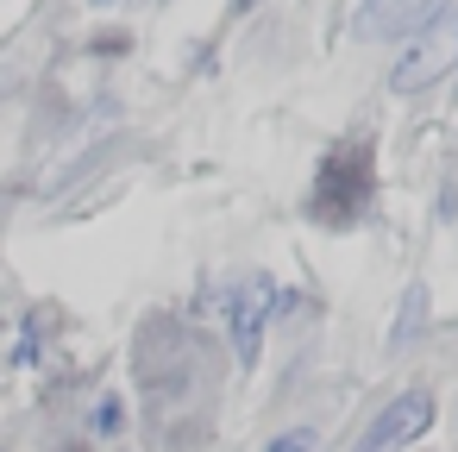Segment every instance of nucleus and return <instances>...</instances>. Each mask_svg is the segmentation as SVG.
<instances>
[{
	"label": "nucleus",
	"instance_id": "obj_5",
	"mask_svg": "<svg viewBox=\"0 0 458 452\" xmlns=\"http://www.w3.org/2000/svg\"><path fill=\"white\" fill-rule=\"evenodd\" d=\"M364 189H370L364 158H358V151H333L327 170H320V201H314V214H320V208L333 214V201H364Z\"/></svg>",
	"mask_w": 458,
	"mask_h": 452
},
{
	"label": "nucleus",
	"instance_id": "obj_6",
	"mask_svg": "<svg viewBox=\"0 0 458 452\" xmlns=\"http://www.w3.org/2000/svg\"><path fill=\"white\" fill-rule=\"evenodd\" d=\"M420 320H427V283H414V289L402 295V320H395V333H389V345H408Z\"/></svg>",
	"mask_w": 458,
	"mask_h": 452
},
{
	"label": "nucleus",
	"instance_id": "obj_1",
	"mask_svg": "<svg viewBox=\"0 0 458 452\" xmlns=\"http://www.w3.org/2000/svg\"><path fill=\"white\" fill-rule=\"evenodd\" d=\"M452 57H458V7H439L427 26H420V38H414V51L389 70V89L395 95H414V89H433L445 70H452Z\"/></svg>",
	"mask_w": 458,
	"mask_h": 452
},
{
	"label": "nucleus",
	"instance_id": "obj_2",
	"mask_svg": "<svg viewBox=\"0 0 458 452\" xmlns=\"http://www.w3.org/2000/svg\"><path fill=\"white\" fill-rule=\"evenodd\" d=\"M427 427H433V396H427V389H402V396L370 421V433H364L358 452H395V446L420 439Z\"/></svg>",
	"mask_w": 458,
	"mask_h": 452
},
{
	"label": "nucleus",
	"instance_id": "obj_4",
	"mask_svg": "<svg viewBox=\"0 0 458 452\" xmlns=\"http://www.w3.org/2000/svg\"><path fill=\"white\" fill-rule=\"evenodd\" d=\"M439 7H452V0H364L358 32H364V38H402V32L427 26Z\"/></svg>",
	"mask_w": 458,
	"mask_h": 452
},
{
	"label": "nucleus",
	"instance_id": "obj_7",
	"mask_svg": "<svg viewBox=\"0 0 458 452\" xmlns=\"http://www.w3.org/2000/svg\"><path fill=\"white\" fill-rule=\"evenodd\" d=\"M270 452H314V433H283L270 439Z\"/></svg>",
	"mask_w": 458,
	"mask_h": 452
},
{
	"label": "nucleus",
	"instance_id": "obj_3",
	"mask_svg": "<svg viewBox=\"0 0 458 452\" xmlns=\"http://www.w3.org/2000/svg\"><path fill=\"white\" fill-rule=\"evenodd\" d=\"M264 314H270V283H264V277H251V283H245V289L226 302L239 364H258V345H264Z\"/></svg>",
	"mask_w": 458,
	"mask_h": 452
},
{
	"label": "nucleus",
	"instance_id": "obj_8",
	"mask_svg": "<svg viewBox=\"0 0 458 452\" xmlns=\"http://www.w3.org/2000/svg\"><path fill=\"white\" fill-rule=\"evenodd\" d=\"M239 7H258V0H239Z\"/></svg>",
	"mask_w": 458,
	"mask_h": 452
}]
</instances>
